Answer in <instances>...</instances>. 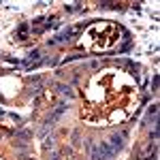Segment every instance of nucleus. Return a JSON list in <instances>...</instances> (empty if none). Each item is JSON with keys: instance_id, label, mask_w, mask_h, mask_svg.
I'll list each match as a JSON object with an SVG mask.
<instances>
[{"instance_id": "nucleus-1", "label": "nucleus", "mask_w": 160, "mask_h": 160, "mask_svg": "<svg viewBox=\"0 0 160 160\" xmlns=\"http://www.w3.org/2000/svg\"><path fill=\"white\" fill-rule=\"evenodd\" d=\"M113 24L109 22H105V24H98V26H92L90 28V38L94 41V43H90V47L96 51H109L115 47V41H118V34H113V37H107V32H109Z\"/></svg>"}, {"instance_id": "nucleus-2", "label": "nucleus", "mask_w": 160, "mask_h": 160, "mask_svg": "<svg viewBox=\"0 0 160 160\" xmlns=\"http://www.w3.org/2000/svg\"><path fill=\"white\" fill-rule=\"evenodd\" d=\"M115 156V152L109 148V143H98L92 152V160H111Z\"/></svg>"}, {"instance_id": "nucleus-3", "label": "nucleus", "mask_w": 160, "mask_h": 160, "mask_svg": "<svg viewBox=\"0 0 160 160\" xmlns=\"http://www.w3.org/2000/svg\"><path fill=\"white\" fill-rule=\"evenodd\" d=\"M111 141H113V143H111L109 148L113 149V152H118V149L122 148V141H124V135H115V137H113V139H111Z\"/></svg>"}, {"instance_id": "nucleus-4", "label": "nucleus", "mask_w": 160, "mask_h": 160, "mask_svg": "<svg viewBox=\"0 0 160 160\" xmlns=\"http://www.w3.org/2000/svg\"><path fill=\"white\" fill-rule=\"evenodd\" d=\"M79 7H81V4H66V9H68V11H77Z\"/></svg>"}]
</instances>
